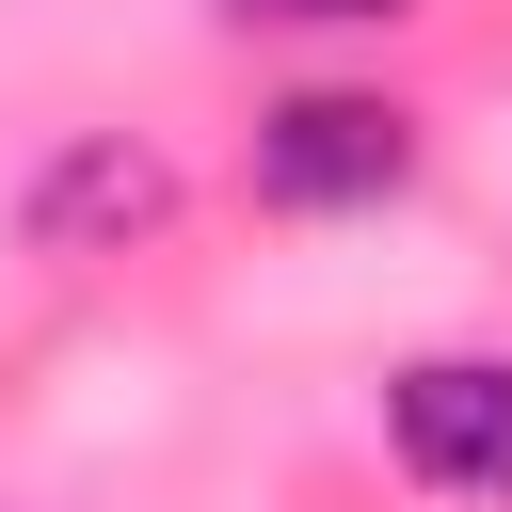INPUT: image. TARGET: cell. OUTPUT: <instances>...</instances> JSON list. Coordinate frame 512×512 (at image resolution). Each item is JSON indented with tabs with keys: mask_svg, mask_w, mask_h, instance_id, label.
Here are the masks:
<instances>
[{
	"mask_svg": "<svg viewBox=\"0 0 512 512\" xmlns=\"http://www.w3.org/2000/svg\"><path fill=\"white\" fill-rule=\"evenodd\" d=\"M240 176H256V208H384L416 176V112L400 96H352V80H304V96L256 112Z\"/></svg>",
	"mask_w": 512,
	"mask_h": 512,
	"instance_id": "cell-1",
	"label": "cell"
},
{
	"mask_svg": "<svg viewBox=\"0 0 512 512\" xmlns=\"http://www.w3.org/2000/svg\"><path fill=\"white\" fill-rule=\"evenodd\" d=\"M384 448L432 496H512V352H416L384 384Z\"/></svg>",
	"mask_w": 512,
	"mask_h": 512,
	"instance_id": "cell-2",
	"label": "cell"
},
{
	"mask_svg": "<svg viewBox=\"0 0 512 512\" xmlns=\"http://www.w3.org/2000/svg\"><path fill=\"white\" fill-rule=\"evenodd\" d=\"M160 208H176L160 144H128V128H80L64 160H32V192H16V240H32V256H128Z\"/></svg>",
	"mask_w": 512,
	"mask_h": 512,
	"instance_id": "cell-3",
	"label": "cell"
},
{
	"mask_svg": "<svg viewBox=\"0 0 512 512\" xmlns=\"http://www.w3.org/2000/svg\"><path fill=\"white\" fill-rule=\"evenodd\" d=\"M224 16H272V32H352V16H416V0H224Z\"/></svg>",
	"mask_w": 512,
	"mask_h": 512,
	"instance_id": "cell-4",
	"label": "cell"
}]
</instances>
